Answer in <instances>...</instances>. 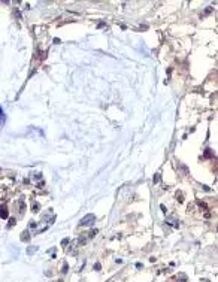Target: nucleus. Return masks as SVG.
Segmentation results:
<instances>
[{
  "label": "nucleus",
  "mask_w": 218,
  "mask_h": 282,
  "mask_svg": "<svg viewBox=\"0 0 218 282\" xmlns=\"http://www.w3.org/2000/svg\"><path fill=\"white\" fill-rule=\"evenodd\" d=\"M3 123H5V115H3L2 109H0V124H3Z\"/></svg>",
  "instance_id": "7"
},
{
  "label": "nucleus",
  "mask_w": 218,
  "mask_h": 282,
  "mask_svg": "<svg viewBox=\"0 0 218 282\" xmlns=\"http://www.w3.org/2000/svg\"><path fill=\"white\" fill-rule=\"evenodd\" d=\"M159 181H160V176H159V175H157V176H155V178H154V182H159Z\"/></svg>",
  "instance_id": "13"
},
{
  "label": "nucleus",
  "mask_w": 218,
  "mask_h": 282,
  "mask_svg": "<svg viewBox=\"0 0 218 282\" xmlns=\"http://www.w3.org/2000/svg\"><path fill=\"white\" fill-rule=\"evenodd\" d=\"M13 226H15V219H13V218H11V219H9V224H8V227L11 228V227H13Z\"/></svg>",
  "instance_id": "8"
},
{
  "label": "nucleus",
  "mask_w": 218,
  "mask_h": 282,
  "mask_svg": "<svg viewBox=\"0 0 218 282\" xmlns=\"http://www.w3.org/2000/svg\"><path fill=\"white\" fill-rule=\"evenodd\" d=\"M30 239H32V236H30V233H29L27 230L21 233V240H23V242H30Z\"/></svg>",
  "instance_id": "2"
},
{
  "label": "nucleus",
  "mask_w": 218,
  "mask_h": 282,
  "mask_svg": "<svg viewBox=\"0 0 218 282\" xmlns=\"http://www.w3.org/2000/svg\"><path fill=\"white\" fill-rule=\"evenodd\" d=\"M0 218H8V209H6L5 204L0 208Z\"/></svg>",
  "instance_id": "3"
},
{
  "label": "nucleus",
  "mask_w": 218,
  "mask_h": 282,
  "mask_svg": "<svg viewBox=\"0 0 218 282\" xmlns=\"http://www.w3.org/2000/svg\"><path fill=\"white\" fill-rule=\"evenodd\" d=\"M94 221H96V216H94L93 214H88V215H85V216L81 219V226H91Z\"/></svg>",
  "instance_id": "1"
},
{
  "label": "nucleus",
  "mask_w": 218,
  "mask_h": 282,
  "mask_svg": "<svg viewBox=\"0 0 218 282\" xmlns=\"http://www.w3.org/2000/svg\"><path fill=\"white\" fill-rule=\"evenodd\" d=\"M178 278H179V279H181V281H185V279H187V276H185V275H179V276H178Z\"/></svg>",
  "instance_id": "11"
},
{
  "label": "nucleus",
  "mask_w": 218,
  "mask_h": 282,
  "mask_svg": "<svg viewBox=\"0 0 218 282\" xmlns=\"http://www.w3.org/2000/svg\"><path fill=\"white\" fill-rule=\"evenodd\" d=\"M94 269H96V270H100V264H99V263H96V266H94Z\"/></svg>",
  "instance_id": "12"
},
{
  "label": "nucleus",
  "mask_w": 218,
  "mask_h": 282,
  "mask_svg": "<svg viewBox=\"0 0 218 282\" xmlns=\"http://www.w3.org/2000/svg\"><path fill=\"white\" fill-rule=\"evenodd\" d=\"M55 282H63V281H61V279H58V281H55Z\"/></svg>",
  "instance_id": "14"
},
{
  "label": "nucleus",
  "mask_w": 218,
  "mask_h": 282,
  "mask_svg": "<svg viewBox=\"0 0 218 282\" xmlns=\"http://www.w3.org/2000/svg\"><path fill=\"white\" fill-rule=\"evenodd\" d=\"M67 269H69V266H67V263H64V264H63V270H61V273H67Z\"/></svg>",
  "instance_id": "6"
},
{
  "label": "nucleus",
  "mask_w": 218,
  "mask_h": 282,
  "mask_svg": "<svg viewBox=\"0 0 218 282\" xmlns=\"http://www.w3.org/2000/svg\"><path fill=\"white\" fill-rule=\"evenodd\" d=\"M67 243H69V239H63V242H61V245H63V246H66Z\"/></svg>",
  "instance_id": "9"
},
{
  "label": "nucleus",
  "mask_w": 218,
  "mask_h": 282,
  "mask_svg": "<svg viewBox=\"0 0 218 282\" xmlns=\"http://www.w3.org/2000/svg\"><path fill=\"white\" fill-rule=\"evenodd\" d=\"M36 251H37V246H29V248H27V254L32 255V254H35Z\"/></svg>",
  "instance_id": "4"
},
{
  "label": "nucleus",
  "mask_w": 218,
  "mask_h": 282,
  "mask_svg": "<svg viewBox=\"0 0 218 282\" xmlns=\"http://www.w3.org/2000/svg\"><path fill=\"white\" fill-rule=\"evenodd\" d=\"M96 234H97V230L94 228V230H91V231L88 233V237H94V236H96Z\"/></svg>",
  "instance_id": "5"
},
{
  "label": "nucleus",
  "mask_w": 218,
  "mask_h": 282,
  "mask_svg": "<svg viewBox=\"0 0 218 282\" xmlns=\"http://www.w3.org/2000/svg\"><path fill=\"white\" fill-rule=\"evenodd\" d=\"M37 209H39V204H37V203L33 204V212H37Z\"/></svg>",
  "instance_id": "10"
}]
</instances>
